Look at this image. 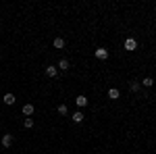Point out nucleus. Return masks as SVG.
<instances>
[{
	"instance_id": "nucleus-1",
	"label": "nucleus",
	"mask_w": 156,
	"mask_h": 154,
	"mask_svg": "<svg viewBox=\"0 0 156 154\" xmlns=\"http://www.w3.org/2000/svg\"><path fill=\"white\" fill-rule=\"evenodd\" d=\"M0 142H2V146H4V148H11L12 142H15V138H12V133H4Z\"/></svg>"
},
{
	"instance_id": "nucleus-2",
	"label": "nucleus",
	"mask_w": 156,
	"mask_h": 154,
	"mask_svg": "<svg viewBox=\"0 0 156 154\" xmlns=\"http://www.w3.org/2000/svg\"><path fill=\"white\" fill-rule=\"evenodd\" d=\"M94 56H96L98 60H106L108 59V50L106 48H98L96 52H94Z\"/></svg>"
},
{
	"instance_id": "nucleus-3",
	"label": "nucleus",
	"mask_w": 156,
	"mask_h": 154,
	"mask_svg": "<svg viewBox=\"0 0 156 154\" xmlns=\"http://www.w3.org/2000/svg\"><path fill=\"white\" fill-rule=\"evenodd\" d=\"M44 73H46L50 79H52V77H56V75H58V67H54V65H48V67L44 69Z\"/></svg>"
},
{
	"instance_id": "nucleus-4",
	"label": "nucleus",
	"mask_w": 156,
	"mask_h": 154,
	"mask_svg": "<svg viewBox=\"0 0 156 154\" xmlns=\"http://www.w3.org/2000/svg\"><path fill=\"white\" fill-rule=\"evenodd\" d=\"M137 48V40L135 38H127L125 40V50H135Z\"/></svg>"
},
{
	"instance_id": "nucleus-5",
	"label": "nucleus",
	"mask_w": 156,
	"mask_h": 154,
	"mask_svg": "<svg viewBox=\"0 0 156 154\" xmlns=\"http://www.w3.org/2000/svg\"><path fill=\"white\" fill-rule=\"evenodd\" d=\"M75 104H77V106H79V108L87 106V98H85L83 94H79V96H77V98H75Z\"/></svg>"
},
{
	"instance_id": "nucleus-6",
	"label": "nucleus",
	"mask_w": 156,
	"mask_h": 154,
	"mask_svg": "<svg viewBox=\"0 0 156 154\" xmlns=\"http://www.w3.org/2000/svg\"><path fill=\"white\" fill-rule=\"evenodd\" d=\"M2 100H4V104H9V106H12V104L17 102L15 94H11V92H9V94H4V98H2Z\"/></svg>"
},
{
	"instance_id": "nucleus-7",
	"label": "nucleus",
	"mask_w": 156,
	"mask_h": 154,
	"mask_svg": "<svg viewBox=\"0 0 156 154\" xmlns=\"http://www.w3.org/2000/svg\"><path fill=\"white\" fill-rule=\"evenodd\" d=\"M119 96H121V92L117 88H110V90H108V98H110V100H117Z\"/></svg>"
},
{
	"instance_id": "nucleus-8",
	"label": "nucleus",
	"mask_w": 156,
	"mask_h": 154,
	"mask_svg": "<svg viewBox=\"0 0 156 154\" xmlns=\"http://www.w3.org/2000/svg\"><path fill=\"white\" fill-rule=\"evenodd\" d=\"M69 67H71V65H69V60H67V59H60L58 60V69H60V71H67Z\"/></svg>"
},
{
	"instance_id": "nucleus-9",
	"label": "nucleus",
	"mask_w": 156,
	"mask_h": 154,
	"mask_svg": "<svg viewBox=\"0 0 156 154\" xmlns=\"http://www.w3.org/2000/svg\"><path fill=\"white\" fill-rule=\"evenodd\" d=\"M23 115L25 117H31V115H34V104H25L23 106Z\"/></svg>"
},
{
	"instance_id": "nucleus-10",
	"label": "nucleus",
	"mask_w": 156,
	"mask_h": 154,
	"mask_svg": "<svg viewBox=\"0 0 156 154\" xmlns=\"http://www.w3.org/2000/svg\"><path fill=\"white\" fill-rule=\"evenodd\" d=\"M140 88H142V83H140V81H135V79L129 81V90H131V92H140Z\"/></svg>"
},
{
	"instance_id": "nucleus-11",
	"label": "nucleus",
	"mask_w": 156,
	"mask_h": 154,
	"mask_svg": "<svg viewBox=\"0 0 156 154\" xmlns=\"http://www.w3.org/2000/svg\"><path fill=\"white\" fill-rule=\"evenodd\" d=\"M54 48H65V40H62V38H54Z\"/></svg>"
},
{
	"instance_id": "nucleus-12",
	"label": "nucleus",
	"mask_w": 156,
	"mask_h": 154,
	"mask_svg": "<svg viewBox=\"0 0 156 154\" xmlns=\"http://www.w3.org/2000/svg\"><path fill=\"white\" fill-rule=\"evenodd\" d=\"M142 85H144V88H152V85H154V79H152V77H144Z\"/></svg>"
},
{
	"instance_id": "nucleus-13",
	"label": "nucleus",
	"mask_w": 156,
	"mask_h": 154,
	"mask_svg": "<svg viewBox=\"0 0 156 154\" xmlns=\"http://www.w3.org/2000/svg\"><path fill=\"white\" fill-rule=\"evenodd\" d=\"M73 121H75V123H81V121H83V113H81V110H77V113L73 115Z\"/></svg>"
},
{
	"instance_id": "nucleus-14",
	"label": "nucleus",
	"mask_w": 156,
	"mask_h": 154,
	"mask_svg": "<svg viewBox=\"0 0 156 154\" xmlns=\"http://www.w3.org/2000/svg\"><path fill=\"white\" fill-rule=\"evenodd\" d=\"M23 125H25V129H31V127H34V119H31V117H27V119L23 121Z\"/></svg>"
},
{
	"instance_id": "nucleus-15",
	"label": "nucleus",
	"mask_w": 156,
	"mask_h": 154,
	"mask_svg": "<svg viewBox=\"0 0 156 154\" xmlns=\"http://www.w3.org/2000/svg\"><path fill=\"white\" fill-rule=\"evenodd\" d=\"M67 113H69V106H67V104H60L58 106V115H67Z\"/></svg>"
}]
</instances>
